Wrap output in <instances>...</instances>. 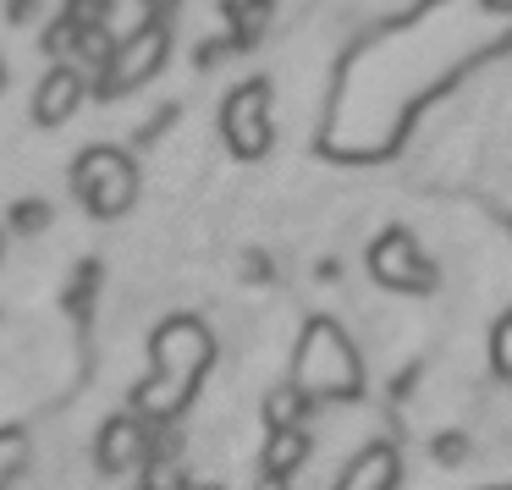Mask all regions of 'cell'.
Listing matches in <instances>:
<instances>
[{
  "label": "cell",
  "instance_id": "8",
  "mask_svg": "<svg viewBox=\"0 0 512 490\" xmlns=\"http://www.w3.org/2000/svg\"><path fill=\"white\" fill-rule=\"evenodd\" d=\"M149 457V435L138 419H111L100 430V468L105 474H127V468H138Z\"/></svg>",
  "mask_w": 512,
  "mask_h": 490
},
{
  "label": "cell",
  "instance_id": "4",
  "mask_svg": "<svg viewBox=\"0 0 512 490\" xmlns=\"http://www.w3.org/2000/svg\"><path fill=\"white\" fill-rule=\"evenodd\" d=\"M166 56H171V34H166V23H144L138 34H127L122 45L111 50V61L100 67V94H105V100H116V94L144 89L149 78H160Z\"/></svg>",
  "mask_w": 512,
  "mask_h": 490
},
{
  "label": "cell",
  "instance_id": "15",
  "mask_svg": "<svg viewBox=\"0 0 512 490\" xmlns=\"http://www.w3.org/2000/svg\"><path fill=\"white\" fill-rule=\"evenodd\" d=\"M67 17H78L83 28H100V23H105V0H72Z\"/></svg>",
  "mask_w": 512,
  "mask_h": 490
},
{
  "label": "cell",
  "instance_id": "16",
  "mask_svg": "<svg viewBox=\"0 0 512 490\" xmlns=\"http://www.w3.org/2000/svg\"><path fill=\"white\" fill-rule=\"evenodd\" d=\"M435 457H441V463H463L468 441H463V435H441V441H435Z\"/></svg>",
  "mask_w": 512,
  "mask_h": 490
},
{
  "label": "cell",
  "instance_id": "11",
  "mask_svg": "<svg viewBox=\"0 0 512 490\" xmlns=\"http://www.w3.org/2000/svg\"><path fill=\"white\" fill-rule=\"evenodd\" d=\"M303 457H309V435H303V424H292V430H270V446H265V474L287 479L303 468Z\"/></svg>",
  "mask_w": 512,
  "mask_h": 490
},
{
  "label": "cell",
  "instance_id": "24",
  "mask_svg": "<svg viewBox=\"0 0 512 490\" xmlns=\"http://www.w3.org/2000/svg\"><path fill=\"white\" fill-rule=\"evenodd\" d=\"M144 490H155V485H144Z\"/></svg>",
  "mask_w": 512,
  "mask_h": 490
},
{
  "label": "cell",
  "instance_id": "10",
  "mask_svg": "<svg viewBox=\"0 0 512 490\" xmlns=\"http://www.w3.org/2000/svg\"><path fill=\"white\" fill-rule=\"evenodd\" d=\"M226 17H232V50H254L276 17V0H226Z\"/></svg>",
  "mask_w": 512,
  "mask_h": 490
},
{
  "label": "cell",
  "instance_id": "21",
  "mask_svg": "<svg viewBox=\"0 0 512 490\" xmlns=\"http://www.w3.org/2000/svg\"><path fill=\"white\" fill-rule=\"evenodd\" d=\"M177 490H221V485H199V479H182Z\"/></svg>",
  "mask_w": 512,
  "mask_h": 490
},
{
  "label": "cell",
  "instance_id": "12",
  "mask_svg": "<svg viewBox=\"0 0 512 490\" xmlns=\"http://www.w3.org/2000/svg\"><path fill=\"white\" fill-rule=\"evenodd\" d=\"M303 413H309V397H303L292 380L265 397V424H270V430H292V424H303Z\"/></svg>",
  "mask_w": 512,
  "mask_h": 490
},
{
  "label": "cell",
  "instance_id": "25",
  "mask_svg": "<svg viewBox=\"0 0 512 490\" xmlns=\"http://www.w3.org/2000/svg\"><path fill=\"white\" fill-rule=\"evenodd\" d=\"M507 490H512V485H507Z\"/></svg>",
  "mask_w": 512,
  "mask_h": 490
},
{
  "label": "cell",
  "instance_id": "14",
  "mask_svg": "<svg viewBox=\"0 0 512 490\" xmlns=\"http://www.w3.org/2000/svg\"><path fill=\"white\" fill-rule=\"evenodd\" d=\"M12 226H17V232H45V226H50V204L45 199L12 204Z\"/></svg>",
  "mask_w": 512,
  "mask_h": 490
},
{
  "label": "cell",
  "instance_id": "6",
  "mask_svg": "<svg viewBox=\"0 0 512 490\" xmlns=\"http://www.w3.org/2000/svg\"><path fill=\"white\" fill-rule=\"evenodd\" d=\"M369 276L391 292H430L435 287V270L424 265L419 243H413L408 226H391L369 243Z\"/></svg>",
  "mask_w": 512,
  "mask_h": 490
},
{
  "label": "cell",
  "instance_id": "20",
  "mask_svg": "<svg viewBox=\"0 0 512 490\" xmlns=\"http://www.w3.org/2000/svg\"><path fill=\"white\" fill-rule=\"evenodd\" d=\"M243 270H248L254 281H265V276H270V259H265V254H248V265H243Z\"/></svg>",
  "mask_w": 512,
  "mask_h": 490
},
{
  "label": "cell",
  "instance_id": "2",
  "mask_svg": "<svg viewBox=\"0 0 512 490\" xmlns=\"http://www.w3.org/2000/svg\"><path fill=\"white\" fill-rule=\"evenodd\" d=\"M292 386H298L309 402H325V397L347 402V397H358L364 369H358V353L347 347V336L336 331L331 320H309V325H303L298 358H292Z\"/></svg>",
  "mask_w": 512,
  "mask_h": 490
},
{
  "label": "cell",
  "instance_id": "3",
  "mask_svg": "<svg viewBox=\"0 0 512 490\" xmlns=\"http://www.w3.org/2000/svg\"><path fill=\"white\" fill-rule=\"evenodd\" d=\"M72 193L83 199V210H89L94 221H116V215H127L133 199H138L133 155H122V149H111V144L83 149V155L72 160Z\"/></svg>",
  "mask_w": 512,
  "mask_h": 490
},
{
  "label": "cell",
  "instance_id": "7",
  "mask_svg": "<svg viewBox=\"0 0 512 490\" xmlns=\"http://www.w3.org/2000/svg\"><path fill=\"white\" fill-rule=\"evenodd\" d=\"M83 94H89V83H83L78 67H50L45 78H39V89H34V127L72 122V111L83 105Z\"/></svg>",
  "mask_w": 512,
  "mask_h": 490
},
{
  "label": "cell",
  "instance_id": "17",
  "mask_svg": "<svg viewBox=\"0 0 512 490\" xmlns=\"http://www.w3.org/2000/svg\"><path fill=\"white\" fill-rule=\"evenodd\" d=\"M226 45H232V39H204V45H199V56H193V61H199V67H215V61L226 56Z\"/></svg>",
  "mask_w": 512,
  "mask_h": 490
},
{
  "label": "cell",
  "instance_id": "22",
  "mask_svg": "<svg viewBox=\"0 0 512 490\" xmlns=\"http://www.w3.org/2000/svg\"><path fill=\"white\" fill-rule=\"evenodd\" d=\"M259 490H287V485H281V479H276V474H265V485H259Z\"/></svg>",
  "mask_w": 512,
  "mask_h": 490
},
{
  "label": "cell",
  "instance_id": "1",
  "mask_svg": "<svg viewBox=\"0 0 512 490\" xmlns=\"http://www.w3.org/2000/svg\"><path fill=\"white\" fill-rule=\"evenodd\" d=\"M204 369H210V331L199 320H188V314H177V320H166L155 331V375L133 391V408L160 424L177 419L188 408V397L199 391Z\"/></svg>",
  "mask_w": 512,
  "mask_h": 490
},
{
  "label": "cell",
  "instance_id": "13",
  "mask_svg": "<svg viewBox=\"0 0 512 490\" xmlns=\"http://www.w3.org/2000/svg\"><path fill=\"white\" fill-rule=\"evenodd\" d=\"M490 364H496V375L512 380V309L496 320V331H490Z\"/></svg>",
  "mask_w": 512,
  "mask_h": 490
},
{
  "label": "cell",
  "instance_id": "9",
  "mask_svg": "<svg viewBox=\"0 0 512 490\" xmlns=\"http://www.w3.org/2000/svg\"><path fill=\"white\" fill-rule=\"evenodd\" d=\"M391 485H397V452L391 446H369V452H358L347 463L336 490H391Z\"/></svg>",
  "mask_w": 512,
  "mask_h": 490
},
{
  "label": "cell",
  "instance_id": "23",
  "mask_svg": "<svg viewBox=\"0 0 512 490\" xmlns=\"http://www.w3.org/2000/svg\"><path fill=\"white\" fill-rule=\"evenodd\" d=\"M0 89H6V61H0Z\"/></svg>",
  "mask_w": 512,
  "mask_h": 490
},
{
  "label": "cell",
  "instance_id": "5",
  "mask_svg": "<svg viewBox=\"0 0 512 490\" xmlns=\"http://www.w3.org/2000/svg\"><path fill=\"white\" fill-rule=\"evenodd\" d=\"M221 133H226V149H232L237 160H265L270 155L276 127H270V83L265 78L232 89V100L221 105Z\"/></svg>",
  "mask_w": 512,
  "mask_h": 490
},
{
  "label": "cell",
  "instance_id": "18",
  "mask_svg": "<svg viewBox=\"0 0 512 490\" xmlns=\"http://www.w3.org/2000/svg\"><path fill=\"white\" fill-rule=\"evenodd\" d=\"M6 17H12V23H34V17H39V0H6Z\"/></svg>",
  "mask_w": 512,
  "mask_h": 490
},
{
  "label": "cell",
  "instance_id": "19",
  "mask_svg": "<svg viewBox=\"0 0 512 490\" xmlns=\"http://www.w3.org/2000/svg\"><path fill=\"white\" fill-rule=\"evenodd\" d=\"M17 463H23V446H17V441H0V479L12 474Z\"/></svg>",
  "mask_w": 512,
  "mask_h": 490
}]
</instances>
